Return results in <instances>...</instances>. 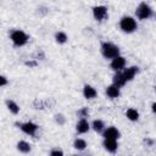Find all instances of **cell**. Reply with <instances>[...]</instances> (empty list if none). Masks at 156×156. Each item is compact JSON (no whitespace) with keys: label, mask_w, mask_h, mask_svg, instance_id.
Segmentation results:
<instances>
[{"label":"cell","mask_w":156,"mask_h":156,"mask_svg":"<svg viewBox=\"0 0 156 156\" xmlns=\"http://www.w3.org/2000/svg\"><path fill=\"white\" fill-rule=\"evenodd\" d=\"M119 29L126 34H132L138 29V22L132 16H123L118 22Z\"/></svg>","instance_id":"obj_1"},{"label":"cell","mask_w":156,"mask_h":156,"mask_svg":"<svg viewBox=\"0 0 156 156\" xmlns=\"http://www.w3.org/2000/svg\"><path fill=\"white\" fill-rule=\"evenodd\" d=\"M100 51H101V55L104 56V58L106 60H113L115 57L119 56V48L111 43V41H104L100 46Z\"/></svg>","instance_id":"obj_2"},{"label":"cell","mask_w":156,"mask_h":156,"mask_svg":"<svg viewBox=\"0 0 156 156\" xmlns=\"http://www.w3.org/2000/svg\"><path fill=\"white\" fill-rule=\"evenodd\" d=\"M10 39L15 46L21 48V46H24L29 41V35L22 29H13L10 33Z\"/></svg>","instance_id":"obj_3"},{"label":"cell","mask_w":156,"mask_h":156,"mask_svg":"<svg viewBox=\"0 0 156 156\" xmlns=\"http://www.w3.org/2000/svg\"><path fill=\"white\" fill-rule=\"evenodd\" d=\"M135 16L138 20L145 21L154 16V10L147 2H140L135 9Z\"/></svg>","instance_id":"obj_4"},{"label":"cell","mask_w":156,"mask_h":156,"mask_svg":"<svg viewBox=\"0 0 156 156\" xmlns=\"http://www.w3.org/2000/svg\"><path fill=\"white\" fill-rule=\"evenodd\" d=\"M18 128L21 129V132H23L24 134H27L29 136H35L38 130H39V126L37 123L32 122V121H27V122L20 123Z\"/></svg>","instance_id":"obj_5"},{"label":"cell","mask_w":156,"mask_h":156,"mask_svg":"<svg viewBox=\"0 0 156 156\" xmlns=\"http://www.w3.org/2000/svg\"><path fill=\"white\" fill-rule=\"evenodd\" d=\"M91 11H93V17L96 22H102L108 16V9L105 5H96L91 9Z\"/></svg>","instance_id":"obj_6"},{"label":"cell","mask_w":156,"mask_h":156,"mask_svg":"<svg viewBox=\"0 0 156 156\" xmlns=\"http://www.w3.org/2000/svg\"><path fill=\"white\" fill-rule=\"evenodd\" d=\"M126 65H127V60L122 55H119V56H117V57H115L113 60L110 61V68L115 73L116 72H122L126 68Z\"/></svg>","instance_id":"obj_7"},{"label":"cell","mask_w":156,"mask_h":156,"mask_svg":"<svg viewBox=\"0 0 156 156\" xmlns=\"http://www.w3.org/2000/svg\"><path fill=\"white\" fill-rule=\"evenodd\" d=\"M102 134V138L104 139H115V140H118L121 138V132L118 128H116L115 126H110V127H106L105 130L101 133Z\"/></svg>","instance_id":"obj_8"},{"label":"cell","mask_w":156,"mask_h":156,"mask_svg":"<svg viewBox=\"0 0 156 156\" xmlns=\"http://www.w3.org/2000/svg\"><path fill=\"white\" fill-rule=\"evenodd\" d=\"M91 129L90 122L87 118H79L78 122L76 123V132L78 134H85Z\"/></svg>","instance_id":"obj_9"},{"label":"cell","mask_w":156,"mask_h":156,"mask_svg":"<svg viewBox=\"0 0 156 156\" xmlns=\"http://www.w3.org/2000/svg\"><path fill=\"white\" fill-rule=\"evenodd\" d=\"M105 94H106V96H107L108 99L115 100V99H118V98H119V95H121V89H119L118 87H116L115 84H110V85L106 87Z\"/></svg>","instance_id":"obj_10"},{"label":"cell","mask_w":156,"mask_h":156,"mask_svg":"<svg viewBox=\"0 0 156 156\" xmlns=\"http://www.w3.org/2000/svg\"><path fill=\"white\" fill-rule=\"evenodd\" d=\"M82 93H83V96H84L87 100H93V99H95V98L98 96V90H96L93 85H90V84H85V85L83 87Z\"/></svg>","instance_id":"obj_11"},{"label":"cell","mask_w":156,"mask_h":156,"mask_svg":"<svg viewBox=\"0 0 156 156\" xmlns=\"http://www.w3.org/2000/svg\"><path fill=\"white\" fill-rule=\"evenodd\" d=\"M138 72H139V67L138 66H130V67H127V68H124L122 71L126 80H127V83L130 82V80H133L134 77L138 74Z\"/></svg>","instance_id":"obj_12"},{"label":"cell","mask_w":156,"mask_h":156,"mask_svg":"<svg viewBox=\"0 0 156 156\" xmlns=\"http://www.w3.org/2000/svg\"><path fill=\"white\" fill-rule=\"evenodd\" d=\"M102 146L107 152H116L118 150V141L115 139H104L102 141Z\"/></svg>","instance_id":"obj_13"},{"label":"cell","mask_w":156,"mask_h":156,"mask_svg":"<svg viewBox=\"0 0 156 156\" xmlns=\"http://www.w3.org/2000/svg\"><path fill=\"white\" fill-rule=\"evenodd\" d=\"M112 84H115L119 89L123 88L127 84V80H126V78H124V76H123L122 72H116L113 74V77H112Z\"/></svg>","instance_id":"obj_14"},{"label":"cell","mask_w":156,"mask_h":156,"mask_svg":"<svg viewBox=\"0 0 156 156\" xmlns=\"http://www.w3.org/2000/svg\"><path fill=\"white\" fill-rule=\"evenodd\" d=\"M16 149L17 151H20L21 154H29L32 151V145L30 143H28L27 140H20L16 144Z\"/></svg>","instance_id":"obj_15"},{"label":"cell","mask_w":156,"mask_h":156,"mask_svg":"<svg viewBox=\"0 0 156 156\" xmlns=\"http://www.w3.org/2000/svg\"><path fill=\"white\" fill-rule=\"evenodd\" d=\"M5 105H6V107H7V110L12 113V115H18L20 113V111H21V107H20V105L15 101V100H11V99H7L6 101H5Z\"/></svg>","instance_id":"obj_16"},{"label":"cell","mask_w":156,"mask_h":156,"mask_svg":"<svg viewBox=\"0 0 156 156\" xmlns=\"http://www.w3.org/2000/svg\"><path fill=\"white\" fill-rule=\"evenodd\" d=\"M126 117L128 121L130 122H138L139 121V117H140V113L136 108H133V107H129L127 111H126Z\"/></svg>","instance_id":"obj_17"},{"label":"cell","mask_w":156,"mask_h":156,"mask_svg":"<svg viewBox=\"0 0 156 156\" xmlns=\"http://www.w3.org/2000/svg\"><path fill=\"white\" fill-rule=\"evenodd\" d=\"M90 126H91V129H93L94 132H96V133H102V132L105 130V128H106L105 122H104L102 119H100V118L94 119V121L90 123Z\"/></svg>","instance_id":"obj_18"},{"label":"cell","mask_w":156,"mask_h":156,"mask_svg":"<svg viewBox=\"0 0 156 156\" xmlns=\"http://www.w3.org/2000/svg\"><path fill=\"white\" fill-rule=\"evenodd\" d=\"M55 41L57 43V44H60V45H62V44H66L67 43V40H68V35H67V33L66 32H63V30H57L56 33H55Z\"/></svg>","instance_id":"obj_19"},{"label":"cell","mask_w":156,"mask_h":156,"mask_svg":"<svg viewBox=\"0 0 156 156\" xmlns=\"http://www.w3.org/2000/svg\"><path fill=\"white\" fill-rule=\"evenodd\" d=\"M88 144H87V140L83 139V138H76L74 141H73V147L78 151H84L87 149Z\"/></svg>","instance_id":"obj_20"},{"label":"cell","mask_w":156,"mask_h":156,"mask_svg":"<svg viewBox=\"0 0 156 156\" xmlns=\"http://www.w3.org/2000/svg\"><path fill=\"white\" fill-rule=\"evenodd\" d=\"M54 118H55V122H56L58 126H63V124L66 123V117H65L62 113H56Z\"/></svg>","instance_id":"obj_21"},{"label":"cell","mask_w":156,"mask_h":156,"mask_svg":"<svg viewBox=\"0 0 156 156\" xmlns=\"http://www.w3.org/2000/svg\"><path fill=\"white\" fill-rule=\"evenodd\" d=\"M77 115L80 117V118H87L89 116V108L88 107H82L77 111Z\"/></svg>","instance_id":"obj_22"},{"label":"cell","mask_w":156,"mask_h":156,"mask_svg":"<svg viewBox=\"0 0 156 156\" xmlns=\"http://www.w3.org/2000/svg\"><path fill=\"white\" fill-rule=\"evenodd\" d=\"M49 156H65V154H63V151L61 150V149H52L51 151H50V154H49Z\"/></svg>","instance_id":"obj_23"},{"label":"cell","mask_w":156,"mask_h":156,"mask_svg":"<svg viewBox=\"0 0 156 156\" xmlns=\"http://www.w3.org/2000/svg\"><path fill=\"white\" fill-rule=\"evenodd\" d=\"M7 84H9V79H7V77L4 76V74H1V76H0V87L4 88V87H6Z\"/></svg>","instance_id":"obj_24"},{"label":"cell","mask_w":156,"mask_h":156,"mask_svg":"<svg viewBox=\"0 0 156 156\" xmlns=\"http://www.w3.org/2000/svg\"><path fill=\"white\" fill-rule=\"evenodd\" d=\"M144 143H145L147 146H152L155 141H154V139H151V138H145V139H144Z\"/></svg>","instance_id":"obj_25"},{"label":"cell","mask_w":156,"mask_h":156,"mask_svg":"<svg viewBox=\"0 0 156 156\" xmlns=\"http://www.w3.org/2000/svg\"><path fill=\"white\" fill-rule=\"evenodd\" d=\"M151 111L156 115V101H155V102H152V105H151Z\"/></svg>","instance_id":"obj_26"},{"label":"cell","mask_w":156,"mask_h":156,"mask_svg":"<svg viewBox=\"0 0 156 156\" xmlns=\"http://www.w3.org/2000/svg\"><path fill=\"white\" fill-rule=\"evenodd\" d=\"M72 156H79V155H72Z\"/></svg>","instance_id":"obj_27"},{"label":"cell","mask_w":156,"mask_h":156,"mask_svg":"<svg viewBox=\"0 0 156 156\" xmlns=\"http://www.w3.org/2000/svg\"><path fill=\"white\" fill-rule=\"evenodd\" d=\"M155 91H156V87H155Z\"/></svg>","instance_id":"obj_28"}]
</instances>
